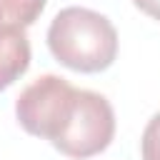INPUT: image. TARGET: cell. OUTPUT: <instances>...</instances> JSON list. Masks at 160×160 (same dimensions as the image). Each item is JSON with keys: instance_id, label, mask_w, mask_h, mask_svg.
Masks as SVG:
<instances>
[{"instance_id": "1", "label": "cell", "mask_w": 160, "mask_h": 160, "mask_svg": "<svg viewBox=\"0 0 160 160\" xmlns=\"http://www.w3.org/2000/svg\"><path fill=\"white\" fill-rule=\"evenodd\" d=\"M52 58L75 72H102L118 58L115 25L90 8H62L48 28Z\"/></svg>"}, {"instance_id": "2", "label": "cell", "mask_w": 160, "mask_h": 160, "mask_svg": "<svg viewBox=\"0 0 160 160\" xmlns=\"http://www.w3.org/2000/svg\"><path fill=\"white\" fill-rule=\"evenodd\" d=\"M78 100L72 88L60 75H42L30 82L15 100V118L28 135L50 140V145L65 130Z\"/></svg>"}, {"instance_id": "3", "label": "cell", "mask_w": 160, "mask_h": 160, "mask_svg": "<svg viewBox=\"0 0 160 160\" xmlns=\"http://www.w3.org/2000/svg\"><path fill=\"white\" fill-rule=\"evenodd\" d=\"M112 135H115V112L108 98L92 90H78L72 115L60 138L52 142V148L68 158L85 160L100 155L112 142Z\"/></svg>"}, {"instance_id": "4", "label": "cell", "mask_w": 160, "mask_h": 160, "mask_svg": "<svg viewBox=\"0 0 160 160\" xmlns=\"http://www.w3.org/2000/svg\"><path fill=\"white\" fill-rule=\"evenodd\" d=\"M30 68V42L25 28H0V92Z\"/></svg>"}, {"instance_id": "5", "label": "cell", "mask_w": 160, "mask_h": 160, "mask_svg": "<svg viewBox=\"0 0 160 160\" xmlns=\"http://www.w3.org/2000/svg\"><path fill=\"white\" fill-rule=\"evenodd\" d=\"M0 2L8 12V20L15 28H30L48 5V0H0Z\"/></svg>"}, {"instance_id": "6", "label": "cell", "mask_w": 160, "mask_h": 160, "mask_svg": "<svg viewBox=\"0 0 160 160\" xmlns=\"http://www.w3.org/2000/svg\"><path fill=\"white\" fill-rule=\"evenodd\" d=\"M140 155L142 160H160V112H155L142 130Z\"/></svg>"}, {"instance_id": "7", "label": "cell", "mask_w": 160, "mask_h": 160, "mask_svg": "<svg viewBox=\"0 0 160 160\" xmlns=\"http://www.w3.org/2000/svg\"><path fill=\"white\" fill-rule=\"evenodd\" d=\"M132 5L152 20H160V0H132Z\"/></svg>"}, {"instance_id": "8", "label": "cell", "mask_w": 160, "mask_h": 160, "mask_svg": "<svg viewBox=\"0 0 160 160\" xmlns=\"http://www.w3.org/2000/svg\"><path fill=\"white\" fill-rule=\"evenodd\" d=\"M0 28H15L10 20H8V12H5V8H2V2H0Z\"/></svg>"}]
</instances>
